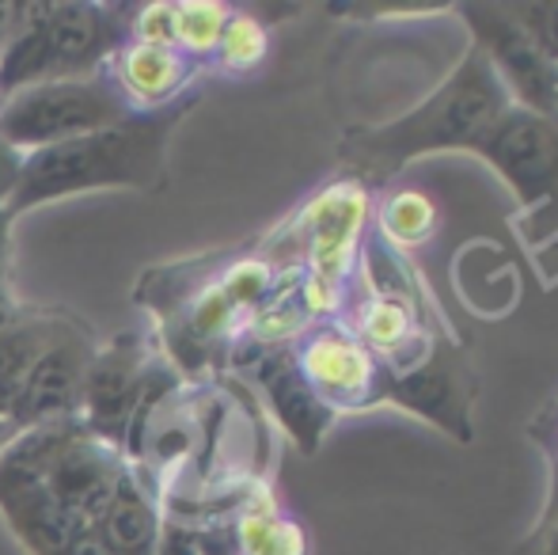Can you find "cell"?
Segmentation results:
<instances>
[{
	"label": "cell",
	"instance_id": "6da1fadb",
	"mask_svg": "<svg viewBox=\"0 0 558 555\" xmlns=\"http://www.w3.org/2000/svg\"><path fill=\"white\" fill-rule=\"evenodd\" d=\"M198 104V92L160 111H137L96 134L23 156V176L8 217L50 206L58 198H76L88 191H137L156 194L168 186V148L179 122Z\"/></svg>",
	"mask_w": 558,
	"mask_h": 555
},
{
	"label": "cell",
	"instance_id": "7a4b0ae2",
	"mask_svg": "<svg viewBox=\"0 0 558 555\" xmlns=\"http://www.w3.org/2000/svg\"><path fill=\"white\" fill-rule=\"evenodd\" d=\"M506 107L509 96L494 76L490 61L478 46H471L460 69L411 114L388 126L350 130L338 145V160L365 183H388L414 156L441 153V148H475Z\"/></svg>",
	"mask_w": 558,
	"mask_h": 555
},
{
	"label": "cell",
	"instance_id": "3957f363",
	"mask_svg": "<svg viewBox=\"0 0 558 555\" xmlns=\"http://www.w3.org/2000/svg\"><path fill=\"white\" fill-rule=\"evenodd\" d=\"M133 8L58 0L46 4L38 23L0 53V99L31 84L84 81L107 69V61L130 43Z\"/></svg>",
	"mask_w": 558,
	"mask_h": 555
},
{
	"label": "cell",
	"instance_id": "277c9868",
	"mask_svg": "<svg viewBox=\"0 0 558 555\" xmlns=\"http://www.w3.org/2000/svg\"><path fill=\"white\" fill-rule=\"evenodd\" d=\"M130 114L137 111L107 73L84 76V81L31 84V88L0 99V141L27 156L38 148L61 145V141L107 130L114 122H125Z\"/></svg>",
	"mask_w": 558,
	"mask_h": 555
},
{
	"label": "cell",
	"instance_id": "5b68a950",
	"mask_svg": "<svg viewBox=\"0 0 558 555\" xmlns=\"http://www.w3.org/2000/svg\"><path fill=\"white\" fill-rule=\"evenodd\" d=\"M168 373L171 365L163 362L156 339H148L145 331L114 335L107 347H96L88 377H84V430L125 453L133 422Z\"/></svg>",
	"mask_w": 558,
	"mask_h": 555
},
{
	"label": "cell",
	"instance_id": "8992f818",
	"mask_svg": "<svg viewBox=\"0 0 558 555\" xmlns=\"http://www.w3.org/2000/svg\"><path fill=\"white\" fill-rule=\"evenodd\" d=\"M96 335L88 324L69 312H58L50 339H46L38 362L31 365L27 385L12 408V422L20 430L50 426V422L81 419L84 400V377H88L92 354H96Z\"/></svg>",
	"mask_w": 558,
	"mask_h": 555
},
{
	"label": "cell",
	"instance_id": "52a82bcc",
	"mask_svg": "<svg viewBox=\"0 0 558 555\" xmlns=\"http://www.w3.org/2000/svg\"><path fill=\"white\" fill-rule=\"evenodd\" d=\"M475 46L490 61L509 104L536 114H558V65L521 31L506 4H463Z\"/></svg>",
	"mask_w": 558,
	"mask_h": 555
},
{
	"label": "cell",
	"instance_id": "ba28073f",
	"mask_svg": "<svg viewBox=\"0 0 558 555\" xmlns=\"http://www.w3.org/2000/svg\"><path fill=\"white\" fill-rule=\"evenodd\" d=\"M471 153L498 168L524 209L558 198V114H536L509 104Z\"/></svg>",
	"mask_w": 558,
	"mask_h": 555
},
{
	"label": "cell",
	"instance_id": "9c48e42d",
	"mask_svg": "<svg viewBox=\"0 0 558 555\" xmlns=\"http://www.w3.org/2000/svg\"><path fill=\"white\" fill-rule=\"evenodd\" d=\"M308 388L331 411H365L384 400V370L376 354L345 331L342 324H324L304 335L301 350H293Z\"/></svg>",
	"mask_w": 558,
	"mask_h": 555
},
{
	"label": "cell",
	"instance_id": "30bf717a",
	"mask_svg": "<svg viewBox=\"0 0 558 555\" xmlns=\"http://www.w3.org/2000/svg\"><path fill=\"white\" fill-rule=\"evenodd\" d=\"M125 460L130 457L122 449L99 442L96 434L84 430L81 419H73L61 430L58 445L50 453V464L43 472V491L53 503L65 506L73 518H81L84 526H96Z\"/></svg>",
	"mask_w": 558,
	"mask_h": 555
},
{
	"label": "cell",
	"instance_id": "8fae6325",
	"mask_svg": "<svg viewBox=\"0 0 558 555\" xmlns=\"http://www.w3.org/2000/svg\"><path fill=\"white\" fill-rule=\"evenodd\" d=\"M471 396H475V373L448 347H437V354L426 365H418L414 373H407V377H388L384 373V400H396L399 408L434 419L437 426L452 430L460 442L471 437L468 430Z\"/></svg>",
	"mask_w": 558,
	"mask_h": 555
},
{
	"label": "cell",
	"instance_id": "7c38bea8",
	"mask_svg": "<svg viewBox=\"0 0 558 555\" xmlns=\"http://www.w3.org/2000/svg\"><path fill=\"white\" fill-rule=\"evenodd\" d=\"M114 81V88L130 99L133 111H160L179 99L191 96L194 81L206 73V65H198L194 58L179 53L175 46L163 43H130L107 61L104 69Z\"/></svg>",
	"mask_w": 558,
	"mask_h": 555
},
{
	"label": "cell",
	"instance_id": "4fadbf2b",
	"mask_svg": "<svg viewBox=\"0 0 558 555\" xmlns=\"http://www.w3.org/2000/svg\"><path fill=\"white\" fill-rule=\"evenodd\" d=\"M163 521H168V510L160 503L153 472L141 468L137 460H125L111 498L96 521V533L104 536L114 555H156Z\"/></svg>",
	"mask_w": 558,
	"mask_h": 555
},
{
	"label": "cell",
	"instance_id": "5bb4252c",
	"mask_svg": "<svg viewBox=\"0 0 558 555\" xmlns=\"http://www.w3.org/2000/svg\"><path fill=\"white\" fill-rule=\"evenodd\" d=\"M255 377L266 388V396H270L278 419L293 434V442L301 445V453H316V445L324 442L327 426H331L335 411L308 388L293 350H281V347L266 350L255 362Z\"/></svg>",
	"mask_w": 558,
	"mask_h": 555
},
{
	"label": "cell",
	"instance_id": "9a60e30c",
	"mask_svg": "<svg viewBox=\"0 0 558 555\" xmlns=\"http://www.w3.org/2000/svg\"><path fill=\"white\" fill-rule=\"evenodd\" d=\"M0 518L31 555H65L76 536L84 529H92L81 518H73L61 503H53L43 487H23L0 495Z\"/></svg>",
	"mask_w": 558,
	"mask_h": 555
},
{
	"label": "cell",
	"instance_id": "2e32d148",
	"mask_svg": "<svg viewBox=\"0 0 558 555\" xmlns=\"http://www.w3.org/2000/svg\"><path fill=\"white\" fill-rule=\"evenodd\" d=\"M53 324H58V312L35 309L31 319H23L15 331H8L4 339H0V415L12 419L15 400H20L23 385H27L31 365L43 354Z\"/></svg>",
	"mask_w": 558,
	"mask_h": 555
},
{
	"label": "cell",
	"instance_id": "e0dca14e",
	"mask_svg": "<svg viewBox=\"0 0 558 555\" xmlns=\"http://www.w3.org/2000/svg\"><path fill=\"white\" fill-rule=\"evenodd\" d=\"M232 15L228 4H214V0H171V38L179 53L194 58L198 65L209 69L217 43H221V31Z\"/></svg>",
	"mask_w": 558,
	"mask_h": 555
},
{
	"label": "cell",
	"instance_id": "ac0fdd59",
	"mask_svg": "<svg viewBox=\"0 0 558 555\" xmlns=\"http://www.w3.org/2000/svg\"><path fill=\"white\" fill-rule=\"evenodd\" d=\"M266 58V27L247 12H232L221 31V43H217L209 69H221V73H251L258 61Z\"/></svg>",
	"mask_w": 558,
	"mask_h": 555
},
{
	"label": "cell",
	"instance_id": "d6986e66",
	"mask_svg": "<svg viewBox=\"0 0 558 555\" xmlns=\"http://www.w3.org/2000/svg\"><path fill=\"white\" fill-rule=\"evenodd\" d=\"M240 548L243 555H301L304 541L296 526H286V521H278V518L255 514V518H243Z\"/></svg>",
	"mask_w": 558,
	"mask_h": 555
},
{
	"label": "cell",
	"instance_id": "ffe728a7",
	"mask_svg": "<svg viewBox=\"0 0 558 555\" xmlns=\"http://www.w3.org/2000/svg\"><path fill=\"white\" fill-rule=\"evenodd\" d=\"M434 206L422 194H396L384 206V229L396 240H422L434 229Z\"/></svg>",
	"mask_w": 558,
	"mask_h": 555
},
{
	"label": "cell",
	"instance_id": "44dd1931",
	"mask_svg": "<svg viewBox=\"0 0 558 555\" xmlns=\"http://www.w3.org/2000/svg\"><path fill=\"white\" fill-rule=\"evenodd\" d=\"M521 31L558 65V4H509L506 8Z\"/></svg>",
	"mask_w": 558,
	"mask_h": 555
},
{
	"label": "cell",
	"instance_id": "7402d4cb",
	"mask_svg": "<svg viewBox=\"0 0 558 555\" xmlns=\"http://www.w3.org/2000/svg\"><path fill=\"white\" fill-rule=\"evenodd\" d=\"M43 8L46 0H38V4H31V0H0V53L35 27Z\"/></svg>",
	"mask_w": 558,
	"mask_h": 555
},
{
	"label": "cell",
	"instance_id": "603a6c76",
	"mask_svg": "<svg viewBox=\"0 0 558 555\" xmlns=\"http://www.w3.org/2000/svg\"><path fill=\"white\" fill-rule=\"evenodd\" d=\"M529 434L551 460V503H547V510H558V403H551L544 415L532 422Z\"/></svg>",
	"mask_w": 558,
	"mask_h": 555
},
{
	"label": "cell",
	"instance_id": "cb8c5ba5",
	"mask_svg": "<svg viewBox=\"0 0 558 555\" xmlns=\"http://www.w3.org/2000/svg\"><path fill=\"white\" fill-rule=\"evenodd\" d=\"M156 555H206V552H202V533L186 526V521H179V518H171V514H168Z\"/></svg>",
	"mask_w": 558,
	"mask_h": 555
},
{
	"label": "cell",
	"instance_id": "d4e9b609",
	"mask_svg": "<svg viewBox=\"0 0 558 555\" xmlns=\"http://www.w3.org/2000/svg\"><path fill=\"white\" fill-rule=\"evenodd\" d=\"M20 176H23V153L0 141V214H8V206H12Z\"/></svg>",
	"mask_w": 558,
	"mask_h": 555
},
{
	"label": "cell",
	"instance_id": "484cf974",
	"mask_svg": "<svg viewBox=\"0 0 558 555\" xmlns=\"http://www.w3.org/2000/svg\"><path fill=\"white\" fill-rule=\"evenodd\" d=\"M31 312H35V309H31V304H23L8 281H0V339H4L8 331H15L23 319H31Z\"/></svg>",
	"mask_w": 558,
	"mask_h": 555
},
{
	"label": "cell",
	"instance_id": "4316f807",
	"mask_svg": "<svg viewBox=\"0 0 558 555\" xmlns=\"http://www.w3.org/2000/svg\"><path fill=\"white\" fill-rule=\"evenodd\" d=\"M524 552H536V555H558V510H544V521L536 526L532 533L529 548Z\"/></svg>",
	"mask_w": 558,
	"mask_h": 555
},
{
	"label": "cell",
	"instance_id": "83f0119b",
	"mask_svg": "<svg viewBox=\"0 0 558 555\" xmlns=\"http://www.w3.org/2000/svg\"><path fill=\"white\" fill-rule=\"evenodd\" d=\"M65 555H114V552L107 548V541L96 533V526H92V529H84V533L76 536L73 548H69Z\"/></svg>",
	"mask_w": 558,
	"mask_h": 555
},
{
	"label": "cell",
	"instance_id": "f1b7e54d",
	"mask_svg": "<svg viewBox=\"0 0 558 555\" xmlns=\"http://www.w3.org/2000/svg\"><path fill=\"white\" fill-rule=\"evenodd\" d=\"M8 244H12V217L0 214V281H8Z\"/></svg>",
	"mask_w": 558,
	"mask_h": 555
},
{
	"label": "cell",
	"instance_id": "f546056e",
	"mask_svg": "<svg viewBox=\"0 0 558 555\" xmlns=\"http://www.w3.org/2000/svg\"><path fill=\"white\" fill-rule=\"evenodd\" d=\"M15 434H20V426H15L8 415H0V457H4V449L15 442Z\"/></svg>",
	"mask_w": 558,
	"mask_h": 555
}]
</instances>
